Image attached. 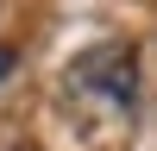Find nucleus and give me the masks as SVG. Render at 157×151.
Returning <instances> with one entry per match:
<instances>
[{"label": "nucleus", "instance_id": "obj_2", "mask_svg": "<svg viewBox=\"0 0 157 151\" xmlns=\"http://www.w3.org/2000/svg\"><path fill=\"white\" fill-rule=\"evenodd\" d=\"M6 76H13V50L0 44V82H6Z\"/></svg>", "mask_w": 157, "mask_h": 151}, {"label": "nucleus", "instance_id": "obj_1", "mask_svg": "<svg viewBox=\"0 0 157 151\" xmlns=\"http://www.w3.org/2000/svg\"><path fill=\"white\" fill-rule=\"evenodd\" d=\"M132 63H138L132 44H94V50H82L69 63V76H75V88H94L113 107H132V95H138V69Z\"/></svg>", "mask_w": 157, "mask_h": 151}]
</instances>
